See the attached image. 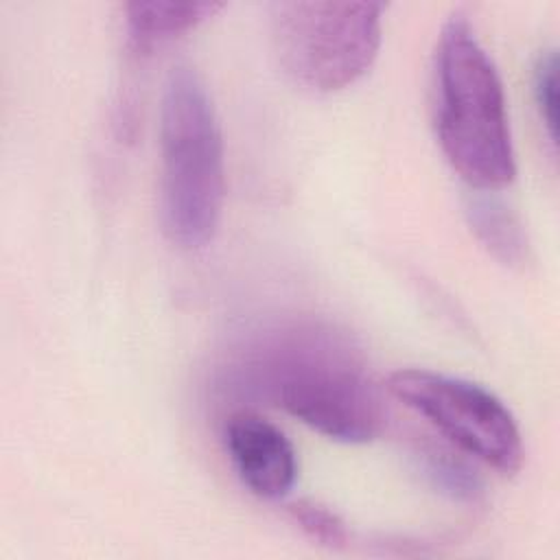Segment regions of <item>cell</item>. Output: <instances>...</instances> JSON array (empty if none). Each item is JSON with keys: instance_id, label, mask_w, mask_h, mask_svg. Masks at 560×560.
I'll return each mask as SVG.
<instances>
[{"instance_id": "8fae6325", "label": "cell", "mask_w": 560, "mask_h": 560, "mask_svg": "<svg viewBox=\"0 0 560 560\" xmlns=\"http://www.w3.org/2000/svg\"><path fill=\"white\" fill-rule=\"evenodd\" d=\"M534 101L540 114V120L549 133V140L556 144L558 129V57L556 50L540 52L534 68Z\"/></svg>"}, {"instance_id": "30bf717a", "label": "cell", "mask_w": 560, "mask_h": 560, "mask_svg": "<svg viewBox=\"0 0 560 560\" xmlns=\"http://www.w3.org/2000/svg\"><path fill=\"white\" fill-rule=\"evenodd\" d=\"M293 523L317 545L341 549L348 542L346 523L330 508L315 501H298L289 505Z\"/></svg>"}, {"instance_id": "6da1fadb", "label": "cell", "mask_w": 560, "mask_h": 560, "mask_svg": "<svg viewBox=\"0 0 560 560\" xmlns=\"http://www.w3.org/2000/svg\"><path fill=\"white\" fill-rule=\"evenodd\" d=\"M234 383L328 440L363 444L385 424V400L357 343L330 324L293 319L256 335Z\"/></svg>"}, {"instance_id": "52a82bcc", "label": "cell", "mask_w": 560, "mask_h": 560, "mask_svg": "<svg viewBox=\"0 0 560 560\" xmlns=\"http://www.w3.org/2000/svg\"><path fill=\"white\" fill-rule=\"evenodd\" d=\"M221 2H164L136 0L125 7L127 35L136 50H151L153 46L173 39L203 20L221 11Z\"/></svg>"}, {"instance_id": "277c9868", "label": "cell", "mask_w": 560, "mask_h": 560, "mask_svg": "<svg viewBox=\"0 0 560 560\" xmlns=\"http://www.w3.org/2000/svg\"><path fill=\"white\" fill-rule=\"evenodd\" d=\"M383 11L381 2H276L271 39L280 68L315 94L357 83L376 61Z\"/></svg>"}, {"instance_id": "7a4b0ae2", "label": "cell", "mask_w": 560, "mask_h": 560, "mask_svg": "<svg viewBox=\"0 0 560 560\" xmlns=\"http://www.w3.org/2000/svg\"><path fill=\"white\" fill-rule=\"evenodd\" d=\"M433 122L451 168L472 190H499L516 175L499 70L470 22H444L433 55Z\"/></svg>"}, {"instance_id": "9c48e42d", "label": "cell", "mask_w": 560, "mask_h": 560, "mask_svg": "<svg viewBox=\"0 0 560 560\" xmlns=\"http://www.w3.org/2000/svg\"><path fill=\"white\" fill-rule=\"evenodd\" d=\"M420 470L427 481L440 490L442 494L451 497L453 501L477 503L483 497V486L477 472L453 453L440 446H424L418 453Z\"/></svg>"}, {"instance_id": "5b68a950", "label": "cell", "mask_w": 560, "mask_h": 560, "mask_svg": "<svg viewBox=\"0 0 560 560\" xmlns=\"http://www.w3.org/2000/svg\"><path fill=\"white\" fill-rule=\"evenodd\" d=\"M387 389L442 435L483 464L512 475L523 464V440L510 409L486 387L433 370H398Z\"/></svg>"}, {"instance_id": "8992f818", "label": "cell", "mask_w": 560, "mask_h": 560, "mask_svg": "<svg viewBox=\"0 0 560 560\" xmlns=\"http://www.w3.org/2000/svg\"><path fill=\"white\" fill-rule=\"evenodd\" d=\"M230 462L249 492L282 499L298 479V455L291 440L254 411H234L223 429Z\"/></svg>"}, {"instance_id": "3957f363", "label": "cell", "mask_w": 560, "mask_h": 560, "mask_svg": "<svg viewBox=\"0 0 560 560\" xmlns=\"http://www.w3.org/2000/svg\"><path fill=\"white\" fill-rule=\"evenodd\" d=\"M160 223L184 249L212 241L225 199L223 136L212 98L188 66H175L160 105Z\"/></svg>"}, {"instance_id": "ba28073f", "label": "cell", "mask_w": 560, "mask_h": 560, "mask_svg": "<svg viewBox=\"0 0 560 560\" xmlns=\"http://www.w3.org/2000/svg\"><path fill=\"white\" fill-rule=\"evenodd\" d=\"M470 230L503 265L518 267L529 258V241L521 219L490 190H475L464 203Z\"/></svg>"}]
</instances>
